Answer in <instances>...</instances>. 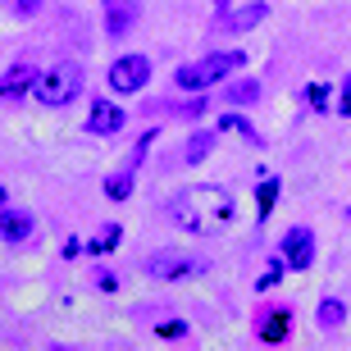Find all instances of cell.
<instances>
[{"mask_svg": "<svg viewBox=\"0 0 351 351\" xmlns=\"http://www.w3.org/2000/svg\"><path fill=\"white\" fill-rule=\"evenodd\" d=\"M169 219L196 237H215L233 223V192H223L215 182H196L169 201Z\"/></svg>", "mask_w": 351, "mask_h": 351, "instance_id": "cell-1", "label": "cell"}, {"mask_svg": "<svg viewBox=\"0 0 351 351\" xmlns=\"http://www.w3.org/2000/svg\"><path fill=\"white\" fill-rule=\"evenodd\" d=\"M242 64H247V55H242V51H215V55H206V60H196V64H182L178 73H173V82H178L182 91H201V87L223 82L228 73H237Z\"/></svg>", "mask_w": 351, "mask_h": 351, "instance_id": "cell-2", "label": "cell"}, {"mask_svg": "<svg viewBox=\"0 0 351 351\" xmlns=\"http://www.w3.org/2000/svg\"><path fill=\"white\" fill-rule=\"evenodd\" d=\"M78 91H82V64H69V60L41 69L32 78V101H41V105H69Z\"/></svg>", "mask_w": 351, "mask_h": 351, "instance_id": "cell-3", "label": "cell"}, {"mask_svg": "<svg viewBox=\"0 0 351 351\" xmlns=\"http://www.w3.org/2000/svg\"><path fill=\"white\" fill-rule=\"evenodd\" d=\"M151 60L146 55H119L114 64H110V87L119 91V96H132V91H142L146 82H151Z\"/></svg>", "mask_w": 351, "mask_h": 351, "instance_id": "cell-4", "label": "cell"}, {"mask_svg": "<svg viewBox=\"0 0 351 351\" xmlns=\"http://www.w3.org/2000/svg\"><path fill=\"white\" fill-rule=\"evenodd\" d=\"M283 261H287V269H311V261H315V233L311 228H287L283 233Z\"/></svg>", "mask_w": 351, "mask_h": 351, "instance_id": "cell-5", "label": "cell"}, {"mask_svg": "<svg viewBox=\"0 0 351 351\" xmlns=\"http://www.w3.org/2000/svg\"><path fill=\"white\" fill-rule=\"evenodd\" d=\"M123 110H119L114 101H91V114H87V132L91 137H114L119 128H123Z\"/></svg>", "mask_w": 351, "mask_h": 351, "instance_id": "cell-6", "label": "cell"}, {"mask_svg": "<svg viewBox=\"0 0 351 351\" xmlns=\"http://www.w3.org/2000/svg\"><path fill=\"white\" fill-rule=\"evenodd\" d=\"M196 269H201V261H192V256H169V251L146 261V274H151V278H187V274H196Z\"/></svg>", "mask_w": 351, "mask_h": 351, "instance_id": "cell-7", "label": "cell"}, {"mask_svg": "<svg viewBox=\"0 0 351 351\" xmlns=\"http://www.w3.org/2000/svg\"><path fill=\"white\" fill-rule=\"evenodd\" d=\"M101 5H105V32L110 37H123L137 23V0H101Z\"/></svg>", "mask_w": 351, "mask_h": 351, "instance_id": "cell-8", "label": "cell"}, {"mask_svg": "<svg viewBox=\"0 0 351 351\" xmlns=\"http://www.w3.org/2000/svg\"><path fill=\"white\" fill-rule=\"evenodd\" d=\"M265 19H269V5H265V0H256V5H242V10L223 14V27H228V32H251V27L265 23Z\"/></svg>", "mask_w": 351, "mask_h": 351, "instance_id": "cell-9", "label": "cell"}, {"mask_svg": "<svg viewBox=\"0 0 351 351\" xmlns=\"http://www.w3.org/2000/svg\"><path fill=\"white\" fill-rule=\"evenodd\" d=\"M32 78H37V69L32 64H14L5 78H0V101H19L23 91H32Z\"/></svg>", "mask_w": 351, "mask_h": 351, "instance_id": "cell-10", "label": "cell"}, {"mask_svg": "<svg viewBox=\"0 0 351 351\" xmlns=\"http://www.w3.org/2000/svg\"><path fill=\"white\" fill-rule=\"evenodd\" d=\"M27 233H32V215H27V210H5V215H0V237H5L10 247L27 242Z\"/></svg>", "mask_w": 351, "mask_h": 351, "instance_id": "cell-11", "label": "cell"}, {"mask_svg": "<svg viewBox=\"0 0 351 351\" xmlns=\"http://www.w3.org/2000/svg\"><path fill=\"white\" fill-rule=\"evenodd\" d=\"M287 328H292V315L287 311H269L261 315V342H283Z\"/></svg>", "mask_w": 351, "mask_h": 351, "instance_id": "cell-12", "label": "cell"}, {"mask_svg": "<svg viewBox=\"0 0 351 351\" xmlns=\"http://www.w3.org/2000/svg\"><path fill=\"white\" fill-rule=\"evenodd\" d=\"M219 132H237L242 142H251V146H265V137H261L256 128H251V123H247L242 114H223V119H219Z\"/></svg>", "mask_w": 351, "mask_h": 351, "instance_id": "cell-13", "label": "cell"}, {"mask_svg": "<svg viewBox=\"0 0 351 351\" xmlns=\"http://www.w3.org/2000/svg\"><path fill=\"white\" fill-rule=\"evenodd\" d=\"M119 237H123V228H119V223H101V233L87 242V251H91V256H105V251L119 247Z\"/></svg>", "mask_w": 351, "mask_h": 351, "instance_id": "cell-14", "label": "cell"}, {"mask_svg": "<svg viewBox=\"0 0 351 351\" xmlns=\"http://www.w3.org/2000/svg\"><path fill=\"white\" fill-rule=\"evenodd\" d=\"M342 319H347V306H342L338 297H324V301H319V328H338Z\"/></svg>", "mask_w": 351, "mask_h": 351, "instance_id": "cell-15", "label": "cell"}, {"mask_svg": "<svg viewBox=\"0 0 351 351\" xmlns=\"http://www.w3.org/2000/svg\"><path fill=\"white\" fill-rule=\"evenodd\" d=\"M132 173H137V165H128V169L114 173V178H105V196H110V201H123V196L132 192Z\"/></svg>", "mask_w": 351, "mask_h": 351, "instance_id": "cell-16", "label": "cell"}, {"mask_svg": "<svg viewBox=\"0 0 351 351\" xmlns=\"http://www.w3.org/2000/svg\"><path fill=\"white\" fill-rule=\"evenodd\" d=\"M274 201H278V178H265L261 187H256V215H261V219H269Z\"/></svg>", "mask_w": 351, "mask_h": 351, "instance_id": "cell-17", "label": "cell"}, {"mask_svg": "<svg viewBox=\"0 0 351 351\" xmlns=\"http://www.w3.org/2000/svg\"><path fill=\"white\" fill-rule=\"evenodd\" d=\"M210 151H215V132H196L192 142H187V165H201Z\"/></svg>", "mask_w": 351, "mask_h": 351, "instance_id": "cell-18", "label": "cell"}, {"mask_svg": "<svg viewBox=\"0 0 351 351\" xmlns=\"http://www.w3.org/2000/svg\"><path fill=\"white\" fill-rule=\"evenodd\" d=\"M283 269H287V261H283V256H278V261H269V265H265V274H261V283H256V287H261V292H269V287H278V278H283Z\"/></svg>", "mask_w": 351, "mask_h": 351, "instance_id": "cell-19", "label": "cell"}, {"mask_svg": "<svg viewBox=\"0 0 351 351\" xmlns=\"http://www.w3.org/2000/svg\"><path fill=\"white\" fill-rule=\"evenodd\" d=\"M261 96V82L251 78V82H237V87H228V101H237V105H251Z\"/></svg>", "mask_w": 351, "mask_h": 351, "instance_id": "cell-20", "label": "cell"}, {"mask_svg": "<svg viewBox=\"0 0 351 351\" xmlns=\"http://www.w3.org/2000/svg\"><path fill=\"white\" fill-rule=\"evenodd\" d=\"M306 96H311V105H315V110H328V105H333V101H328V96H333V91H328L324 82H315V87L306 91Z\"/></svg>", "mask_w": 351, "mask_h": 351, "instance_id": "cell-21", "label": "cell"}, {"mask_svg": "<svg viewBox=\"0 0 351 351\" xmlns=\"http://www.w3.org/2000/svg\"><path fill=\"white\" fill-rule=\"evenodd\" d=\"M91 283L101 287V292H114V287H119V278H114L110 269H96V274H91Z\"/></svg>", "mask_w": 351, "mask_h": 351, "instance_id": "cell-22", "label": "cell"}, {"mask_svg": "<svg viewBox=\"0 0 351 351\" xmlns=\"http://www.w3.org/2000/svg\"><path fill=\"white\" fill-rule=\"evenodd\" d=\"M338 114H351V73L342 82V96H338Z\"/></svg>", "mask_w": 351, "mask_h": 351, "instance_id": "cell-23", "label": "cell"}, {"mask_svg": "<svg viewBox=\"0 0 351 351\" xmlns=\"http://www.w3.org/2000/svg\"><path fill=\"white\" fill-rule=\"evenodd\" d=\"M160 333H165V338H178V333H187V324H178V319H169V324H160Z\"/></svg>", "mask_w": 351, "mask_h": 351, "instance_id": "cell-24", "label": "cell"}, {"mask_svg": "<svg viewBox=\"0 0 351 351\" xmlns=\"http://www.w3.org/2000/svg\"><path fill=\"white\" fill-rule=\"evenodd\" d=\"M78 251H87V242H78V237H69V242H64V256H69V261H73Z\"/></svg>", "mask_w": 351, "mask_h": 351, "instance_id": "cell-25", "label": "cell"}, {"mask_svg": "<svg viewBox=\"0 0 351 351\" xmlns=\"http://www.w3.org/2000/svg\"><path fill=\"white\" fill-rule=\"evenodd\" d=\"M182 114H192V119L206 114V101H187V105H182Z\"/></svg>", "mask_w": 351, "mask_h": 351, "instance_id": "cell-26", "label": "cell"}, {"mask_svg": "<svg viewBox=\"0 0 351 351\" xmlns=\"http://www.w3.org/2000/svg\"><path fill=\"white\" fill-rule=\"evenodd\" d=\"M37 5L41 0H19V14H37Z\"/></svg>", "mask_w": 351, "mask_h": 351, "instance_id": "cell-27", "label": "cell"}, {"mask_svg": "<svg viewBox=\"0 0 351 351\" xmlns=\"http://www.w3.org/2000/svg\"><path fill=\"white\" fill-rule=\"evenodd\" d=\"M5 210H10V196H5V187H0V215H5Z\"/></svg>", "mask_w": 351, "mask_h": 351, "instance_id": "cell-28", "label": "cell"}]
</instances>
